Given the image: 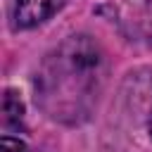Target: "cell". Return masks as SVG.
<instances>
[{"label":"cell","mask_w":152,"mask_h":152,"mask_svg":"<svg viewBox=\"0 0 152 152\" xmlns=\"http://www.w3.org/2000/svg\"><path fill=\"white\" fill-rule=\"evenodd\" d=\"M107 76V57L88 33L66 36L40 62L33 78L36 104L52 119L76 126L90 119Z\"/></svg>","instance_id":"obj_1"},{"label":"cell","mask_w":152,"mask_h":152,"mask_svg":"<svg viewBox=\"0 0 152 152\" xmlns=\"http://www.w3.org/2000/svg\"><path fill=\"white\" fill-rule=\"evenodd\" d=\"M64 5L66 0H14V7H12L14 28L19 31L36 28L50 17H55Z\"/></svg>","instance_id":"obj_2"},{"label":"cell","mask_w":152,"mask_h":152,"mask_svg":"<svg viewBox=\"0 0 152 152\" xmlns=\"http://www.w3.org/2000/svg\"><path fill=\"white\" fill-rule=\"evenodd\" d=\"M2 124L7 128H19L24 124V102L12 88H7L2 95Z\"/></svg>","instance_id":"obj_3"},{"label":"cell","mask_w":152,"mask_h":152,"mask_svg":"<svg viewBox=\"0 0 152 152\" xmlns=\"http://www.w3.org/2000/svg\"><path fill=\"white\" fill-rule=\"evenodd\" d=\"M2 152H26L24 140L12 138V135H2Z\"/></svg>","instance_id":"obj_4"},{"label":"cell","mask_w":152,"mask_h":152,"mask_svg":"<svg viewBox=\"0 0 152 152\" xmlns=\"http://www.w3.org/2000/svg\"><path fill=\"white\" fill-rule=\"evenodd\" d=\"M147 128H150V135H152V116H150V124H147Z\"/></svg>","instance_id":"obj_5"}]
</instances>
